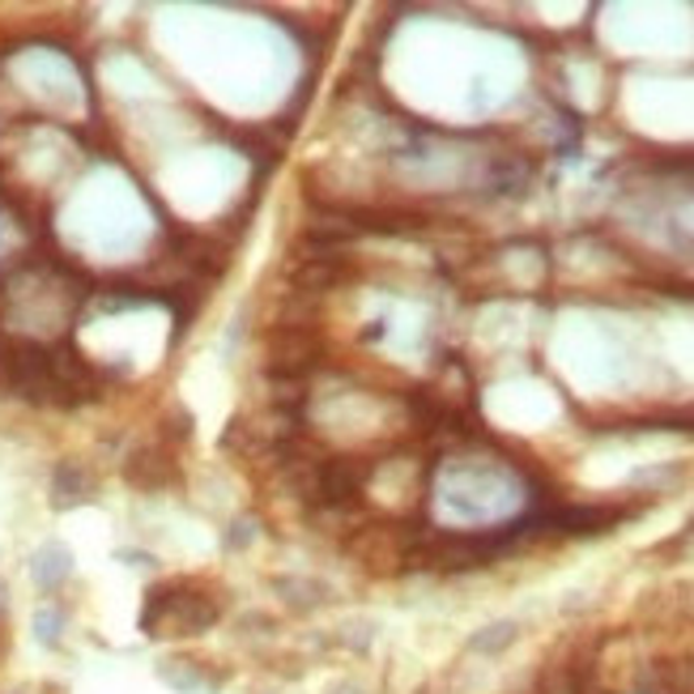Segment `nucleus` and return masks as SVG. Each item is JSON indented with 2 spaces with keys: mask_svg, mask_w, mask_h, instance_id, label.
<instances>
[{
  "mask_svg": "<svg viewBox=\"0 0 694 694\" xmlns=\"http://www.w3.org/2000/svg\"><path fill=\"white\" fill-rule=\"evenodd\" d=\"M214 622H218V605L209 597L175 592V588H154L141 610V626L149 635H200Z\"/></svg>",
  "mask_w": 694,
  "mask_h": 694,
  "instance_id": "obj_1",
  "label": "nucleus"
},
{
  "mask_svg": "<svg viewBox=\"0 0 694 694\" xmlns=\"http://www.w3.org/2000/svg\"><path fill=\"white\" fill-rule=\"evenodd\" d=\"M30 576H34V583H39L43 592H56L60 583L73 576V558H69L64 546H43V550L34 555V562H30Z\"/></svg>",
  "mask_w": 694,
  "mask_h": 694,
  "instance_id": "obj_2",
  "label": "nucleus"
},
{
  "mask_svg": "<svg viewBox=\"0 0 694 694\" xmlns=\"http://www.w3.org/2000/svg\"><path fill=\"white\" fill-rule=\"evenodd\" d=\"M516 639H520V626H516V622H490V626H481V631L469 639V652H477V656H499Z\"/></svg>",
  "mask_w": 694,
  "mask_h": 694,
  "instance_id": "obj_3",
  "label": "nucleus"
},
{
  "mask_svg": "<svg viewBox=\"0 0 694 694\" xmlns=\"http://www.w3.org/2000/svg\"><path fill=\"white\" fill-rule=\"evenodd\" d=\"M85 490H90V481L82 477V469H77V465H60L56 477H52V499H56V507L82 503Z\"/></svg>",
  "mask_w": 694,
  "mask_h": 694,
  "instance_id": "obj_4",
  "label": "nucleus"
},
{
  "mask_svg": "<svg viewBox=\"0 0 694 694\" xmlns=\"http://www.w3.org/2000/svg\"><path fill=\"white\" fill-rule=\"evenodd\" d=\"M60 635H64V610L43 605V610L34 613V639H39L43 648H56Z\"/></svg>",
  "mask_w": 694,
  "mask_h": 694,
  "instance_id": "obj_5",
  "label": "nucleus"
},
{
  "mask_svg": "<svg viewBox=\"0 0 694 694\" xmlns=\"http://www.w3.org/2000/svg\"><path fill=\"white\" fill-rule=\"evenodd\" d=\"M278 588L286 592V601H290V605H299V610H315V605L324 601V588H320V583H311V580H281Z\"/></svg>",
  "mask_w": 694,
  "mask_h": 694,
  "instance_id": "obj_6",
  "label": "nucleus"
},
{
  "mask_svg": "<svg viewBox=\"0 0 694 694\" xmlns=\"http://www.w3.org/2000/svg\"><path fill=\"white\" fill-rule=\"evenodd\" d=\"M580 673L567 665L550 669V673H541V686H537V694H580Z\"/></svg>",
  "mask_w": 694,
  "mask_h": 694,
  "instance_id": "obj_7",
  "label": "nucleus"
},
{
  "mask_svg": "<svg viewBox=\"0 0 694 694\" xmlns=\"http://www.w3.org/2000/svg\"><path fill=\"white\" fill-rule=\"evenodd\" d=\"M251 537H256V525H251V520H239V525L226 532V546H230V550H244Z\"/></svg>",
  "mask_w": 694,
  "mask_h": 694,
  "instance_id": "obj_8",
  "label": "nucleus"
},
{
  "mask_svg": "<svg viewBox=\"0 0 694 694\" xmlns=\"http://www.w3.org/2000/svg\"><path fill=\"white\" fill-rule=\"evenodd\" d=\"M333 694H362V691H359V686H336Z\"/></svg>",
  "mask_w": 694,
  "mask_h": 694,
  "instance_id": "obj_9",
  "label": "nucleus"
}]
</instances>
